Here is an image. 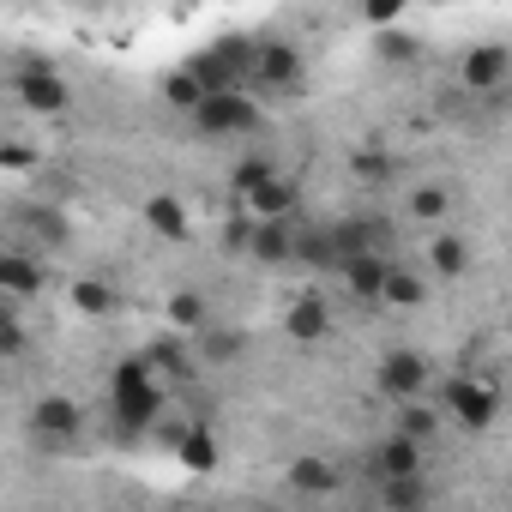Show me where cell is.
Masks as SVG:
<instances>
[{"instance_id":"6da1fadb","label":"cell","mask_w":512,"mask_h":512,"mask_svg":"<svg viewBox=\"0 0 512 512\" xmlns=\"http://www.w3.org/2000/svg\"><path fill=\"white\" fill-rule=\"evenodd\" d=\"M109 410L127 434H145L157 416H163V380L151 374L145 356H127L115 374H109Z\"/></svg>"},{"instance_id":"7a4b0ae2","label":"cell","mask_w":512,"mask_h":512,"mask_svg":"<svg viewBox=\"0 0 512 512\" xmlns=\"http://www.w3.org/2000/svg\"><path fill=\"white\" fill-rule=\"evenodd\" d=\"M374 386H380V398H392V404L404 410V404H422V398H428L434 368H428V356H416V350H386L380 368H374Z\"/></svg>"},{"instance_id":"3957f363","label":"cell","mask_w":512,"mask_h":512,"mask_svg":"<svg viewBox=\"0 0 512 512\" xmlns=\"http://www.w3.org/2000/svg\"><path fill=\"white\" fill-rule=\"evenodd\" d=\"M13 97H19L31 115H61V109L73 103V85L55 73V61L37 55V61H25V67L13 73Z\"/></svg>"},{"instance_id":"277c9868","label":"cell","mask_w":512,"mask_h":512,"mask_svg":"<svg viewBox=\"0 0 512 512\" xmlns=\"http://www.w3.org/2000/svg\"><path fill=\"white\" fill-rule=\"evenodd\" d=\"M260 127V103H253L247 91H229V97H205L199 115H193V133L205 139H241Z\"/></svg>"},{"instance_id":"5b68a950","label":"cell","mask_w":512,"mask_h":512,"mask_svg":"<svg viewBox=\"0 0 512 512\" xmlns=\"http://www.w3.org/2000/svg\"><path fill=\"white\" fill-rule=\"evenodd\" d=\"M440 398H446L452 422L470 428V434H488V422H494V410H500L494 386H488V380H470V374H452V380L440 386Z\"/></svg>"},{"instance_id":"8992f818","label":"cell","mask_w":512,"mask_h":512,"mask_svg":"<svg viewBox=\"0 0 512 512\" xmlns=\"http://www.w3.org/2000/svg\"><path fill=\"white\" fill-rule=\"evenodd\" d=\"M253 85L260 91H296L302 85V49L284 43V37H266L260 43V67H253Z\"/></svg>"},{"instance_id":"52a82bcc","label":"cell","mask_w":512,"mask_h":512,"mask_svg":"<svg viewBox=\"0 0 512 512\" xmlns=\"http://www.w3.org/2000/svg\"><path fill=\"white\" fill-rule=\"evenodd\" d=\"M506 73H512V49H506V43H482V49H470L464 67H458L464 91H500Z\"/></svg>"},{"instance_id":"ba28073f","label":"cell","mask_w":512,"mask_h":512,"mask_svg":"<svg viewBox=\"0 0 512 512\" xmlns=\"http://www.w3.org/2000/svg\"><path fill=\"white\" fill-rule=\"evenodd\" d=\"M386 284H392L386 253H356V260H344V290L356 302H386Z\"/></svg>"},{"instance_id":"9c48e42d","label":"cell","mask_w":512,"mask_h":512,"mask_svg":"<svg viewBox=\"0 0 512 512\" xmlns=\"http://www.w3.org/2000/svg\"><path fill=\"white\" fill-rule=\"evenodd\" d=\"M79 428H85V416H79V404H73V398L49 392V398H37V404H31V434H49V440H73Z\"/></svg>"},{"instance_id":"30bf717a","label":"cell","mask_w":512,"mask_h":512,"mask_svg":"<svg viewBox=\"0 0 512 512\" xmlns=\"http://www.w3.org/2000/svg\"><path fill=\"white\" fill-rule=\"evenodd\" d=\"M374 476L380 482H404V476H422V446L404 440V434H386L374 446Z\"/></svg>"},{"instance_id":"8fae6325","label":"cell","mask_w":512,"mask_h":512,"mask_svg":"<svg viewBox=\"0 0 512 512\" xmlns=\"http://www.w3.org/2000/svg\"><path fill=\"white\" fill-rule=\"evenodd\" d=\"M0 290H7V302H25V296L43 290V266L31 260L25 247H7V253H0Z\"/></svg>"},{"instance_id":"7c38bea8","label":"cell","mask_w":512,"mask_h":512,"mask_svg":"<svg viewBox=\"0 0 512 512\" xmlns=\"http://www.w3.org/2000/svg\"><path fill=\"white\" fill-rule=\"evenodd\" d=\"M296 205H302V187H296L290 175H272L260 193L247 199V211L260 217V223H290V211H296Z\"/></svg>"},{"instance_id":"4fadbf2b","label":"cell","mask_w":512,"mask_h":512,"mask_svg":"<svg viewBox=\"0 0 512 512\" xmlns=\"http://www.w3.org/2000/svg\"><path fill=\"white\" fill-rule=\"evenodd\" d=\"M163 314H169V332H181V338H193V344L211 332V302H205L199 290H175Z\"/></svg>"},{"instance_id":"5bb4252c","label":"cell","mask_w":512,"mask_h":512,"mask_svg":"<svg viewBox=\"0 0 512 512\" xmlns=\"http://www.w3.org/2000/svg\"><path fill=\"white\" fill-rule=\"evenodd\" d=\"M193 338H181V332H163L151 350H145V362H151V374L157 380H187L193 374V350H187Z\"/></svg>"},{"instance_id":"9a60e30c","label":"cell","mask_w":512,"mask_h":512,"mask_svg":"<svg viewBox=\"0 0 512 512\" xmlns=\"http://www.w3.org/2000/svg\"><path fill=\"white\" fill-rule=\"evenodd\" d=\"M145 229H157L163 241H187V235H193V217L181 211L175 193H151V199H145Z\"/></svg>"},{"instance_id":"2e32d148","label":"cell","mask_w":512,"mask_h":512,"mask_svg":"<svg viewBox=\"0 0 512 512\" xmlns=\"http://www.w3.org/2000/svg\"><path fill=\"white\" fill-rule=\"evenodd\" d=\"M284 332H290L296 344H320V338L332 332V314H326V302H320V296H302V302H290V314H284Z\"/></svg>"},{"instance_id":"e0dca14e","label":"cell","mask_w":512,"mask_h":512,"mask_svg":"<svg viewBox=\"0 0 512 512\" xmlns=\"http://www.w3.org/2000/svg\"><path fill=\"white\" fill-rule=\"evenodd\" d=\"M284 482H290V494H332L338 488V464H326V458H290V470H284Z\"/></svg>"},{"instance_id":"ac0fdd59","label":"cell","mask_w":512,"mask_h":512,"mask_svg":"<svg viewBox=\"0 0 512 512\" xmlns=\"http://www.w3.org/2000/svg\"><path fill=\"white\" fill-rule=\"evenodd\" d=\"M428 266H434V278H464V272H470V247H464V235L434 229V241H428Z\"/></svg>"},{"instance_id":"d6986e66","label":"cell","mask_w":512,"mask_h":512,"mask_svg":"<svg viewBox=\"0 0 512 512\" xmlns=\"http://www.w3.org/2000/svg\"><path fill=\"white\" fill-rule=\"evenodd\" d=\"M175 458H181L193 476H211V470H217V440H211V428H181Z\"/></svg>"},{"instance_id":"ffe728a7","label":"cell","mask_w":512,"mask_h":512,"mask_svg":"<svg viewBox=\"0 0 512 512\" xmlns=\"http://www.w3.org/2000/svg\"><path fill=\"white\" fill-rule=\"evenodd\" d=\"M380 500H386V512H428V500H434V482H422V476L380 482Z\"/></svg>"},{"instance_id":"44dd1931","label":"cell","mask_w":512,"mask_h":512,"mask_svg":"<svg viewBox=\"0 0 512 512\" xmlns=\"http://www.w3.org/2000/svg\"><path fill=\"white\" fill-rule=\"evenodd\" d=\"M296 235H290V223H260V235H253V260H266V266H284V260H296Z\"/></svg>"},{"instance_id":"7402d4cb","label":"cell","mask_w":512,"mask_h":512,"mask_svg":"<svg viewBox=\"0 0 512 512\" xmlns=\"http://www.w3.org/2000/svg\"><path fill=\"white\" fill-rule=\"evenodd\" d=\"M392 434H404V440H416V446H428L434 434H440V410L422 398V404H404L398 410V422H392Z\"/></svg>"},{"instance_id":"603a6c76","label":"cell","mask_w":512,"mask_h":512,"mask_svg":"<svg viewBox=\"0 0 512 512\" xmlns=\"http://www.w3.org/2000/svg\"><path fill=\"white\" fill-rule=\"evenodd\" d=\"M163 103H169V109H181V115H199L205 85H199L187 67H175V73H163Z\"/></svg>"},{"instance_id":"cb8c5ba5","label":"cell","mask_w":512,"mask_h":512,"mask_svg":"<svg viewBox=\"0 0 512 512\" xmlns=\"http://www.w3.org/2000/svg\"><path fill=\"white\" fill-rule=\"evenodd\" d=\"M422 302H428V278H422V272H404V266H392L386 308H422Z\"/></svg>"},{"instance_id":"d4e9b609","label":"cell","mask_w":512,"mask_h":512,"mask_svg":"<svg viewBox=\"0 0 512 512\" xmlns=\"http://www.w3.org/2000/svg\"><path fill=\"white\" fill-rule=\"evenodd\" d=\"M278 169L272 163H260V157H247V163H235V175H229V193H235V205H247L253 193H260L266 181H272Z\"/></svg>"},{"instance_id":"484cf974","label":"cell","mask_w":512,"mask_h":512,"mask_svg":"<svg viewBox=\"0 0 512 512\" xmlns=\"http://www.w3.org/2000/svg\"><path fill=\"white\" fill-rule=\"evenodd\" d=\"M193 350H199L205 362H235V356L247 350V338H241V332H229V326H211V332H205Z\"/></svg>"},{"instance_id":"4316f807","label":"cell","mask_w":512,"mask_h":512,"mask_svg":"<svg viewBox=\"0 0 512 512\" xmlns=\"http://www.w3.org/2000/svg\"><path fill=\"white\" fill-rule=\"evenodd\" d=\"M374 55L392 61V67H404V61L422 55V37H410V31H380V37H374Z\"/></svg>"},{"instance_id":"83f0119b","label":"cell","mask_w":512,"mask_h":512,"mask_svg":"<svg viewBox=\"0 0 512 512\" xmlns=\"http://www.w3.org/2000/svg\"><path fill=\"white\" fill-rule=\"evenodd\" d=\"M253 235H260V217L241 205V211L223 223V247H229V253H253Z\"/></svg>"},{"instance_id":"f1b7e54d","label":"cell","mask_w":512,"mask_h":512,"mask_svg":"<svg viewBox=\"0 0 512 512\" xmlns=\"http://www.w3.org/2000/svg\"><path fill=\"white\" fill-rule=\"evenodd\" d=\"M73 308H79V314H109V308H115V290L97 284V278H79V284H73Z\"/></svg>"},{"instance_id":"f546056e","label":"cell","mask_w":512,"mask_h":512,"mask_svg":"<svg viewBox=\"0 0 512 512\" xmlns=\"http://www.w3.org/2000/svg\"><path fill=\"white\" fill-rule=\"evenodd\" d=\"M446 205H452V193H446V187H434V181L410 193V211H416L422 223H440V217H446Z\"/></svg>"},{"instance_id":"4dcf8cb0","label":"cell","mask_w":512,"mask_h":512,"mask_svg":"<svg viewBox=\"0 0 512 512\" xmlns=\"http://www.w3.org/2000/svg\"><path fill=\"white\" fill-rule=\"evenodd\" d=\"M25 344H31V338H25V326H19V302H7V314H0V356L13 362V356H25Z\"/></svg>"},{"instance_id":"1f68e13d","label":"cell","mask_w":512,"mask_h":512,"mask_svg":"<svg viewBox=\"0 0 512 512\" xmlns=\"http://www.w3.org/2000/svg\"><path fill=\"white\" fill-rule=\"evenodd\" d=\"M37 163H43V157H37L31 145H19V139L0 145V169H7V175H25V169H37Z\"/></svg>"},{"instance_id":"d6a6232c","label":"cell","mask_w":512,"mask_h":512,"mask_svg":"<svg viewBox=\"0 0 512 512\" xmlns=\"http://www.w3.org/2000/svg\"><path fill=\"white\" fill-rule=\"evenodd\" d=\"M362 19H368V25H374V31H392V25H398V19H404V7H398V0H374V7H368V13H362Z\"/></svg>"},{"instance_id":"836d02e7","label":"cell","mask_w":512,"mask_h":512,"mask_svg":"<svg viewBox=\"0 0 512 512\" xmlns=\"http://www.w3.org/2000/svg\"><path fill=\"white\" fill-rule=\"evenodd\" d=\"M356 169H362L368 181H386V175H392V157H380V151H362V157H356Z\"/></svg>"}]
</instances>
